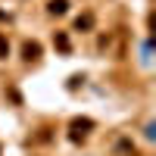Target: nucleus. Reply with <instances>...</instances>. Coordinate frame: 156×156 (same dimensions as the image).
<instances>
[{
    "label": "nucleus",
    "mask_w": 156,
    "mask_h": 156,
    "mask_svg": "<svg viewBox=\"0 0 156 156\" xmlns=\"http://www.w3.org/2000/svg\"><path fill=\"white\" fill-rule=\"evenodd\" d=\"M22 59L25 62H37V59H41V44H37V41H25L22 44Z\"/></svg>",
    "instance_id": "nucleus-1"
},
{
    "label": "nucleus",
    "mask_w": 156,
    "mask_h": 156,
    "mask_svg": "<svg viewBox=\"0 0 156 156\" xmlns=\"http://www.w3.org/2000/svg\"><path fill=\"white\" fill-rule=\"evenodd\" d=\"M53 44L62 50V53H69V50H72V44H69V34H66V31H56V34H53Z\"/></svg>",
    "instance_id": "nucleus-4"
},
{
    "label": "nucleus",
    "mask_w": 156,
    "mask_h": 156,
    "mask_svg": "<svg viewBox=\"0 0 156 156\" xmlns=\"http://www.w3.org/2000/svg\"><path fill=\"white\" fill-rule=\"evenodd\" d=\"M90 28H94V12H84L75 19V31H90Z\"/></svg>",
    "instance_id": "nucleus-3"
},
{
    "label": "nucleus",
    "mask_w": 156,
    "mask_h": 156,
    "mask_svg": "<svg viewBox=\"0 0 156 156\" xmlns=\"http://www.w3.org/2000/svg\"><path fill=\"white\" fill-rule=\"evenodd\" d=\"M47 12L50 16H66L69 12V0H47Z\"/></svg>",
    "instance_id": "nucleus-2"
},
{
    "label": "nucleus",
    "mask_w": 156,
    "mask_h": 156,
    "mask_svg": "<svg viewBox=\"0 0 156 156\" xmlns=\"http://www.w3.org/2000/svg\"><path fill=\"white\" fill-rule=\"evenodd\" d=\"M6 56H9V37L0 31V59H6Z\"/></svg>",
    "instance_id": "nucleus-5"
}]
</instances>
